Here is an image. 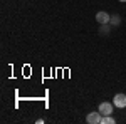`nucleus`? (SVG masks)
<instances>
[{"instance_id": "f03ea898", "label": "nucleus", "mask_w": 126, "mask_h": 124, "mask_svg": "<svg viewBox=\"0 0 126 124\" xmlns=\"http://www.w3.org/2000/svg\"><path fill=\"white\" fill-rule=\"evenodd\" d=\"M113 104L116 107H119V109L126 107V94H116L113 97Z\"/></svg>"}, {"instance_id": "39448f33", "label": "nucleus", "mask_w": 126, "mask_h": 124, "mask_svg": "<svg viewBox=\"0 0 126 124\" xmlns=\"http://www.w3.org/2000/svg\"><path fill=\"white\" fill-rule=\"evenodd\" d=\"M99 34H101V35H108V34H109V24H101Z\"/></svg>"}, {"instance_id": "f257e3e1", "label": "nucleus", "mask_w": 126, "mask_h": 124, "mask_svg": "<svg viewBox=\"0 0 126 124\" xmlns=\"http://www.w3.org/2000/svg\"><path fill=\"white\" fill-rule=\"evenodd\" d=\"M113 106L114 104H111V102H101L97 111L101 112V116H111L113 114Z\"/></svg>"}, {"instance_id": "0eeeda50", "label": "nucleus", "mask_w": 126, "mask_h": 124, "mask_svg": "<svg viewBox=\"0 0 126 124\" xmlns=\"http://www.w3.org/2000/svg\"><path fill=\"white\" fill-rule=\"evenodd\" d=\"M119 22H121L119 15H111V20H109V24H111V25H119Z\"/></svg>"}, {"instance_id": "6e6552de", "label": "nucleus", "mask_w": 126, "mask_h": 124, "mask_svg": "<svg viewBox=\"0 0 126 124\" xmlns=\"http://www.w3.org/2000/svg\"><path fill=\"white\" fill-rule=\"evenodd\" d=\"M119 2H126V0H119Z\"/></svg>"}, {"instance_id": "20e7f679", "label": "nucleus", "mask_w": 126, "mask_h": 124, "mask_svg": "<svg viewBox=\"0 0 126 124\" xmlns=\"http://www.w3.org/2000/svg\"><path fill=\"white\" fill-rule=\"evenodd\" d=\"M96 20L99 22V24H109L111 15L106 14V12H97V14H96Z\"/></svg>"}, {"instance_id": "423d86ee", "label": "nucleus", "mask_w": 126, "mask_h": 124, "mask_svg": "<svg viewBox=\"0 0 126 124\" xmlns=\"http://www.w3.org/2000/svg\"><path fill=\"white\" fill-rule=\"evenodd\" d=\"M114 123H116V121H114L111 116H103V117H101V124H114Z\"/></svg>"}, {"instance_id": "7ed1b4c3", "label": "nucleus", "mask_w": 126, "mask_h": 124, "mask_svg": "<svg viewBox=\"0 0 126 124\" xmlns=\"http://www.w3.org/2000/svg\"><path fill=\"white\" fill-rule=\"evenodd\" d=\"M101 117H103V116H101L99 111H97V112H89L87 117H86V121L89 124H101Z\"/></svg>"}]
</instances>
